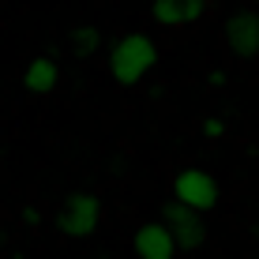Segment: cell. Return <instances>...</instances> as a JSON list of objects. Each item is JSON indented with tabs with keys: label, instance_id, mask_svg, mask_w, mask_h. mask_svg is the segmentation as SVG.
Here are the masks:
<instances>
[{
	"label": "cell",
	"instance_id": "52a82bcc",
	"mask_svg": "<svg viewBox=\"0 0 259 259\" xmlns=\"http://www.w3.org/2000/svg\"><path fill=\"white\" fill-rule=\"evenodd\" d=\"M207 15V0H150V19L165 30L192 26Z\"/></svg>",
	"mask_w": 259,
	"mask_h": 259
},
{
	"label": "cell",
	"instance_id": "277c9868",
	"mask_svg": "<svg viewBox=\"0 0 259 259\" xmlns=\"http://www.w3.org/2000/svg\"><path fill=\"white\" fill-rule=\"evenodd\" d=\"M158 222H165V229L173 233L181 252H199V248L207 244V222H203V214L192 210V207H181L177 199H169L162 207Z\"/></svg>",
	"mask_w": 259,
	"mask_h": 259
},
{
	"label": "cell",
	"instance_id": "7a4b0ae2",
	"mask_svg": "<svg viewBox=\"0 0 259 259\" xmlns=\"http://www.w3.org/2000/svg\"><path fill=\"white\" fill-rule=\"evenodd\" d=\"M173 199L181 203V207H192V210L207 214V210L218 207L222 188H218V181H214V173H207V169H199V165H188V169H181V173L173 177Z\"/></svg>",
	"mask_w": 259,
	"mask_h": 259
},
{
	"label": "cell",
	"instance_id": "ba28073f",
	"mask_svg": "<svg viewBox=\"0 0 259 259\" xmlns=\"http://www.w3.org/2000/svg\"><path fill=\"white\" fill-rule=\"evenodd\" d=\"M23 87L30 94H41V98L53 94L60 87V64L53 57H34L30 64L23 68Z\"/></svg>",
	"mask_w": 259,
	"mask_h": 259
},
{
	"label": "cell",
	"instance_id": "3957f363",
	"mask_svg": "<svg viewBox=\"0 0 259 259\" xmlns=\"http://www.w3.org/2000/svg\"><path fill=\"white\" fill-rule=\"evenodd\" d=\"M98 222H102V203H98V195H91V192H68L64 195V203H60V210H57V229L64 237L83 240L98 229Z\"/></svg>",
	"mask_w": 259,
	"mask_h": 259
},
{
	"label": "cell",
	"instance_id": "8992f818",
	"mask_svg": "<svg viewBox=\"0 0 259 259\" xmlns=\"http://www.w3.org/2000/svg\"><path fill=\"white\" fill-rule=\"evenodd\" d=\"M132 248H136V259H177V252H181L165 222H143L132 233Z\"/></svg>",
	"mask_w": 259,
	"mask_h": 259
},
{
	"label": "cell",
	"instance_id": "9c48e42d",
	"mask_svg": "<svg viewBox=\"0 0 259 259\" xmlns=\"http://www.w3.org/2000/svg\"><path fill=\"white\" fill-rule=\"evenodd\" d=\"M105 46V38H102V30H98L94 23H79V26H71V34H68V49H71V57H79V60H87V57H94L98 49Z\"/></svg>",
	"mask_w": 259,
	"mask_h": 259
},
{
	"label": "cell",
	"instance_id": "5b68a950",
	"mask_svg": "<svg viewBox=\"0 0 259 259\" xmlns=\"http://www.w3.org/2000/svg\"><path fill=\"white\" fill-rule=\"evenodd\" d=\"M222 38H226V49L240 60L259 57V12L255 8H233L222 23Z\"/></svg>",
	"mask_w": 259,
	"mask_h": 259
},
{
	"label": "cell",
	"instance_id": "6da1fadb",
	"mask_svg": "<svg viewBox=\"0 0 259 259\" xmlns=\"http://www.w3.org/2000/svg\"><path fill=\"white\" fill-rule=\"evenodd\" d=\"M105 64H109L113 83L136 87V83H143V79L158 68V46H154V38H150V34L128 30V34H120V38L109 46Z\"/></svg>",
	"mask_w": 259,
	"mask_h": 259
},
{
	"label": "cell",
	"instance_id": "30bf717a",
	"mask_svg": "<svg viewBox=\"0 0 259 259\" xmlns=\"http://www.w3.org/2000/svg\"><path fill=\"white\" fill-rule=\"evenodd\" d=\"M203 136H207V139H222V136H226V120H222V117H207V120H203Z\"/></svg>",
	"mask_w": 259,
	"mask_h": 259
}]
</instances>
